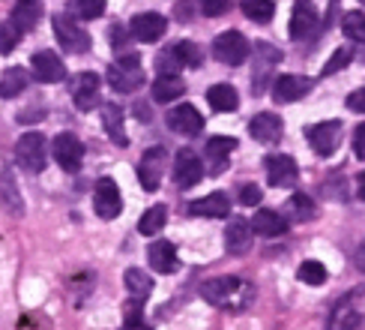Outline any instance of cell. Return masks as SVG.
Instances as JSON below:
<instances>
[{
  "label": "cell",
  "mask_w": 365,
  "mask_h": 330,
  "mask_svg": "<svg viewBox=\"0 0 365 330\" xmlns=\"http://www.w3.org/2000/svg\"><path fill=\"white\" fill-rule=\"evenodd\" d=\"M252 222L249 219H231L225 229V249L231 255H246L252 249Z\"/></svg>",
  "instance_id": "44dd1931"
},
{
  "label": "cell",
  "mask_w": 365,
  "mask_h": 330,
  "mask_svg": "<svg viewBox=\"0 0 365 330\" xmlns=\"http://www.w3.org/2000/svg\"><path fill=\"white\" fill-rule=\"evenodd\" d=\"M165 171H168V150L159 147V144L144 150V156L138 162V180H141V186L147 192H156L159 184H162V177H165Z\"/></svg>",
  "instance_id": "52a82bcc"
},
{
  "label": "cell",
  "mask_w": 365,
  "mask_h": 330,
  "mask_svg": "<svg viewBox=\"0 0 365 330\" xmlns=\"http://www.w3.org/2000/svg\"><path fill=\"white\" fill-rule=\"evenodd\" d=\"M192 0H180V4H177V9H174V15H177V19L180 21H189L192 19Z\"/></svg>",
  "instance_id": "bcb514c9"
},
{
  "label": "cell",
  "mask_w": 365,
  "mask_h": 330,
  "mask_svg": "<svg viewBox=\"0 0 365 330\" xmlns=\"http://www.w3.org/2000/svg\"><path fill=\"white\" fill-rule=\"evenodd\" d=\"M354 60V51L351 49H336V54H332L327 64H324V69H321V75H336V72H341L347 64Z\"/></svg>",
  "instance_id": "ab89813d"
},
{
  "label": "cell",
  "mask_w": 365,
  "mask_h": 330,
  "mask_svg": "<svg viewBox=\"0 0 365 330\" xmlns=\"http://www.w3.org/2000/svg\"><path fill=\"white\" fill-rule=\"evenodd\" d=\"M30 69H34L36 81H42V84H57V81L66 79L63 60H60L54 51H36L30 57Z\"/></svg>",
  "instance_id": "9a60e30c"
},
{
  "label": "cell",
  "mask_w": 365,
  "mask_h": 330,
  "mask_svg": "<svg viewBox=\"0 0 365 330\" xmlns=\"http://www.w3.org/2000/svg\"><path fill=\"white\" fill-rule=\"evenodd\" d=\"M317 27H321V21H317V12L309 6V4H299L294 6V19H291V36L297 42H306L317 34Z\"/></svg>",
  "instance_id": "603a6c76"
},
{
  "label": "cell",
  "mask_w": 365,
  "mask_h": 330,
  "mask_svg": "<svg viewBox=\"0 0 365 330\" xmlns=\"http://www.w3.org/2000/svg\"><path fill=\"white\" fill-rule=\"evenodd\" d=\"M362 324H365V285H356L332 306L327 330H359Z\"/></svg>",
  "instance_id": "7a4b0ae2"
},
{
  "label": "cell",
  "mask_w": 365,
  "mask_h": 330,
  "mask_svg": "<svg viewBox=\"0 0 365 330\" xmlns=\"http://www.w3.org/2000/svg\"><path fill=\"white\" fill-rule=\"evenodd\" d=\"M0 204L6 207V214L12 216H24V201H21V189H19V180L9 169L0 171Z\"/></svg>",
  "instance_id": "d4e9b609"
},
{
  "label": "cell",
  "mask_w": 365,
  "mask_h": 330,
  "mask_svg": "<svg viewBox=\"0 0 365 330\" xmlns=\"http://www.w3.org/2000/svg\"><path fill=\"white\" fill-rule=\"evenodd\" d=\"M123 282H126V291L135 297V300H144L150 291H153V276L144 274L141 267H129L123 274Z\"/></svg>",
  "instance_id": "d6a6232c"
},
{
  "label": "cell",
  "mask_w": 365,
  "mask_h": 330,
  "mask_svg": "<svg viewBox=\"0 0 365 330\" xmlns=\"http://www.w3.org/2000/svg\"><path fill=\"white\" fill-rule=\"evenodd\" d=\"M19 30H15L12 24L6 21H0V54H12V49L19 45Z\"/></svg>",
  "instance_id": "60d3db41"
},
{
  "label": "cell",
  "mask_w": 365,
  "mask_h": 330,
  "mask_svg": "<svg viewBox=\"0 0 365 330\" xmlns=\"http://www.w3.org/2000/svg\"><path fill=\"white\" fill-rule=\"evenodd\" d=\"M359 4H365V0H359Z\"/></svg>",
  "instance_id": "f907efd6"
},
{
  "label": "cell",
  "mask_w": 365,
  "mask_h": 330,
  "mask_svg": "<svg viewBox=\"0 0 365 330\" xmlns=\"http://www.w3.org/2000/svg\"><path fill=\"white\" fill-rule=\"evenodd\" d=\"M356 192H359V199L365 201V171L359 174V186H356Z\"/></svg>",
  "instance_id": "c3c4849f"
},
{
  "label": "cell",
  "mask_w": 365,
  "mask_h": 330,
  "mask_svg": "<svg viewBox=\"0 0 365 330\" xmlns=\"http://www.w3.org/2000/svg\"><path fill=\"white\" fill-rule=\"evenodd\" d=\"M312 90V79H306V75H294V72H287V75H279L276 84H272V99L287 105V102H297L302 99Z\"/></svg>",
  "instance_id": "e0dca14e"
},
{
  "label": "cell",
  "mask_w": 365,
  "mask_h": 330,
  "mask_svg": "<svg viewBox=\"0 0 365 330\" xmlns=\"http://www.w3.org/2000/svg\"><path fill=\"white\" fill-rule=\"evenodd\" d=\"M102 126L108 132V139L117 144V147H126L129 139H126V126H123V109L114 102L102 105Z\"/></svg>",
  "instance_id": "83f0119b"
},
{
  "label": "cell",
  "mask_w": 365,
  "mask_h": 330,
  "mask_svg": "<svg viewBox=\"0 0 365 330\" xmlns=\"http://www.w3.org/2000/svg\"><path fill=\"white\" fill-rule=\"evenodd\" d=\"M341 30H344V36L351 39V42L365 45V12H359V9L344 12V19H341Z\"/></svg>",
  "instance_id": "d590c367"
},
{
  "label": "cell",
  "mask_w": 365,
  "mask_h": 330,
  "mask_svg": "<svg viewBox=\"0 0 365 330\" xmlns=\"http://www.w3.org/2000/svg\"><path fill=\"white\" fill-rule=\"evenodd\" d=\"M207 99L212 105V111H237V105H240V96L231 84H212L207 90Z\"/></svg>",
  "instance_id": "1f68e13d"
},
{
  "label": "cell",
  "mask_w": 365,
  "mask_h": 330,
  "mask_svg": "<svg viewBox=\"0 0 365 330\" xmlns=\"http://www.w3.org/2000/svg\"><path fill=\"white\" fill-rule=\"evenodd\" d=\"M201 297L216 309L242 312L255 304V285L242 276H216L201 285Z\"/></svg>",
  "instance_id": "6da1fadb"
},
{
  "label": "cell",
  "mask_w": 365,
  "mask_h": 330,
  "mask_svg": "<svg viewBox=\"0 0 365 330\" xmlns=\"http://www.w3.org/2000/svg\"><path fill=\"white\" fill-rule=\"evenodd\" d=\"M27 84H30V75L21 66H12V69H6L4 75H0V96L15 99L19 94H24Z\"/></svg>",
  "instance_id": "4dcf8cb0"
},
{
  "label": "cell",
  "mask_w": 365,
  "mask_h": 330,
  "mask_svg": "<svg viewBox=\"0 0 365 330\" xmlns=\"http://www.w3.org/2000/svg\"><path fill=\"white\" fill-rule=\"evenodd\" d=\"M201 177H204V162H201V156H197L195 150L182 147L180 154H177V159H174V184H177L180 189H192V186L201 184Z\"/></svg>",
  "instance_id": "8fae6325"
},
{
  "label": "cell",
  "mask_w": 365,
  "mask_h": 330,
  "mask_svg": "<svg viewBox=\"0 0 365 330\" xmlns=\"http://www.w3.org/2000/svg\"><path fill=\"white\" fill-rule=\"evenodd\" d=\"M201 64V51H197V45L182 39V42H174L168 45L165 51H159L156 57V72L159 75H180V69L186 66H197Z\"/></svg>",
  "instance_id": "277c9868"
},
{
  "label": "cell",
  "mask_w": 365,
  "mask_h": 330,
  "mask_svg": "<svg viewBox=\"0 0 365 330\" xmlns=\"http://www.w3.org/2000/svg\"><path fill=\"white\" fill-rule=\"evenodd\" d=\"M153 102H174V99H180L182 94H186V81L180 79V75H159V79L153 81Z\"/></svg>",
  "instance_id": "f546056e"
},
{
  "label": "cell",
  "mask_w": 365,
  "mask_h": 330,
  "mask_svg": "<svg viewBox=\"0 0 365 330\" xmlns=\"http://www.w3.org/2000/svg\"><path fill=\"white\" fill-rule=\"evenodd\" d=\"M165 222H168V207H165V204H153L150 210H144V216L138 222V231L144 237H156L165 229Z\"/></svg>",
  "instance_id": "836d02e7"
},
{
  "label": "cell",
  "mask_w": 365,
  "mask_h": 330,
  "mask_svg": "<svg viewBox=\"0 0 365 330\" xmlns=\"http://www.w3.org/2000/svg\"><path fill=\"white\" fill-rule=\"evenodd\" d=\"M252 231L261 237H282L287 231V219L279 216L276 210H257L252 216Z\"/></svg>",
  "instance_id": "f1b7e54d"
},
{
  "label": "cell",
  "mask_w": 365,
  "mask_h": 330,
  "mask_svg": "<svg viewBox=\"0 0 365 330\" xmlns=\"http://www.w3.org/2000/svg\"><path fill=\"white\" fill-rule=\"evenodd\" d=\"M297 276L299 282H306V285H324L327 282V270L321 261H302L299 270H297Z\"/></svg>",
  "instance_id": "f35d334b"
},
{
  "label": "cell",
  "mask_w": 365,
  "mask_h": 330,
  "mask_svg": "<svg viewBox=\"0 0 365 330\" xmlns=\"http://www.w3.org/2000/svg\"><path fill=\"white\" fill-rule=\"evenodd\" d=\"M123 330H147V327H144V324H138V321H129Z\"/></svg>",
  "instance_id": "681fc988"
},
{
  "label": "cell",
  "mask_w": 365,
  "mask_h": 330,
  "mask_svg": "<svg viewBox=\"0 0 365 330\" xmlns=\"http://www.w3.org/2000/svg\"><path fill=\"white\" fill-rule=\"evenodd\" d=\"M212 54H216V60L225 66H240L249 60L252 49H249V39L242 36L240 30H225V34L212 39Z\"/></svg>",
  "instance_id": "5b68a950"
},
{
  "label": "cell",
  "mask_w": 365,
  "mask_h": 330,
  "mask_svg": "<svg viewBox=\"0 0 365 330\" xmlns=\"http://www.w3.org/2000/svg\"><path fill=\"white\" fill-rule=\"evenodd\" d=\"M267 180H269V186H276V189L294 186L297 180H299L297 159L287 156V154H272V156H267Z\"/></svg>",
  "instance_id": "4fadbf2b"
},
{
  "label": "cell",
  "mask_w": 365,
  "mask_h": 330,
  "mask_svg": "<svg viewBox=\"0 0 365 330\" xmlns=\"http://www.w3.org/2000/svg\"><path fill=\"white\" fill-rule=\"evenodd\" d=\"M93 210L99 219H117L120 210H123V195H120L117 184L111 177H102L96 180V189H93Z\"/></svg>",
  "instance_id": "9c48e42d"
},
{
  "label": "cell",
  "mask_w": 365,
  "mask_h": 330,
  "mask_svg": "<svg viewBox=\"0 0 365 330\" xmlns=\"http://www.w3.org/2000/svg\"><path fill=\"white\" fill-rule=\"evenodd\" d=\"M249 132H252V139L255 141H261V144H276L282 139V117L279 114H269V111H261V114H255L252 117V124H249Z\"/></svg>",
  "instance_id": "ffe728a7"
},
{
  "label": "cell",
  "mask_w": 365,
  "mask_h": 330,
  "mask_svg": "<svg viewBox=\"0 0 365 330\" xmlns=\"http://www.w3.org/2000/svg\"><path fill=\"white\" fill-rule=\"evenodd\" d=\"M15 162L30 174L45 171V162H48V141H45V135L24 132L21 139L15 141Z\"/></svg>",
  "instance_id": "3957f363"
},
{
  "label": "cell",
  "mask_w": 365,
  "mask_h": 330,
  "mask_svg": "<svg viewBox=\"0 0 365 330\" xmlns=\"http://www.w3.org/2000/svg\"><path fill=\"white\" fill-rule=\"evenodd\" d=\"M347 109L356 111V114H365V87L354 90V94L347 96Z\"/></svg>",
  "instance_id": "ee69618b"
},
{
  "label": "cell",
  "mask_w": 365,
  "mask_h": 330,
  "mask_svg": "<svg viewBox=\"0 0 365 330\" xmlns=\"http://www.w3.org/2000/svg\"><path fill=\"white\" fill-rule=\"evenodd\" d=\"M354 264L362 270V274H365V240H362V244H359V249H356V255H354Z\"/></svg>",
  "instance_id": "7dc6e473"
},
{
  "label": "cell",
  "mask_w": 365,
  "mask_h": 330,
  "mask_svg": "<svg viewBox=\"0 0 365 330\" xmlns=\"http://www.w3.org/2000/svg\"><path fill=\"white\" fill-rule=\"evenodd\" d=\"M234 147H237L234 139H227V135H212V139L207 141V147H204L210 174H222V171L227 169V159H231Z\"/></svg>",
  "instance_id": "d6986e66"
},
{
  "label": "cell",
  "mask_w": 365,
  "mask_h": 330,
  "mask_svg": "<svg viewBox=\"0 0 365 330\" xmlns=\"http://www.w3.org/2000/svg\"><path fill=\"white\" fill-rule=\"evenodd\" d=\"M51 24H54V36L63 51H72V54L90 51V34L75 19H69V15H54Z\"/></svg>",
  "instance_id": "8992f818"
},
{
  "label": "cell",
  "mask_w": 365,
  "mask_h": 330,
  "mask_svg": "<svg viewBox=\"0 0 365 330\" xmlns=\"http://www.w3.org/2000/svg\"><path fill=\"white\" fill-rule=\"evenodd\" d=\"M165 30H168V21L159 12H141L129 21V34L138 42H156L165 36Z\"/></svg>",
  "instance_id": "2e32d148"
},
{
  "label": "cell",
  "mask_w": 365,
  "mask_h": 330,
  "mask_svg": "<svg viewBox=\"0 0 365 330\" xmlns=\"http://www.w3.org/2000/svg\"><path fill=\"white\" fill-rule=\"evenodd\" d=\"M69 9H72L75 19L93 21V19H99V15L105 12V0H72Z\"/></svg>",
  "instance_id": "8d00e7d4"
},
{
  "label": "cell",
  "mask_w": 365,
  "mask_h": 330,
  "mask_svg": "<svg viewBox=\"0 0 365 330\" xmlns=\"http://www.w3.org/2000/svg\"><path fill=\"white\" fill-rule=\"evenodd\" d=\"M147 261H150V267H153L156 274H174V270H177V249H174V244H171V240H156V244H150Z\"/></svg>",
  "instance_id": "484cf974"
},
{
  "label": "cell",
  "mask_w": 365,
  "mask_h": 330,
  "mask_svg": "<svg viewBox=\"0 0 365 330\" xmlns=\"http://www.w3.org/2000/svg\"><path fill=\"white\" fill-rule=\"evenodd\" d=\"M354 154L356 159H365V124H359L354 132Z\"/></svg>",
  "instance_id": "f6af8a7d"
},
{
  "label": "cell",
  "mask_w": 365,
  "mask_h": 330,
  "mask_svg": "<svg viewBox=\"0 0 365 330\" xmlns=\"http://www.w3.org/2000/svg\"><path fill=\"white\" fill-rule=\"evenodd\" d=\"M99 87L102 79L96 72H78L72 81V99H75V109L78 111H90L99 105Z\"/></svg>",
  "instance_id": "5bb4252c"
},
{
  "label": "cell",
  "mask_w": 365,
  "mask_h": 330,
  "mask_svg": "<svg viewBox=\"0 0 365 330\" xmlns=\"http://www.w3.org/2000/svg\"><path fill=\"white\" fill-rule=\"evenodd\" d=\"M197 9H201L207 19H219L231 9V0H197Z\"/></svg>",
  "instance_id": "b9f144b4"
},
{
  "label": "cell",
  "mask_w": 365,
  "mask_h": 330,
  "mask_svg": "<svg viewBox=\"0 0 365 330\" xmlns=\"http://www.w3.org/2000/svg\"><path fill=\"white\" fill-rule=\"evenodd\" d=\"M282 60V51L276 49V45L269 42H257L255 45V69H252V90L255 94H261L264 84H267V72L269 66H276Z\"/></svg>",
  "instance_id": "ac0fdd59"
},
{
  "label": "cell",
  "mask_w": 365,
  "mask_h": 330,
  "mask_svg": "<svg viewBox=\"0 0 365 330\" xmlns=\"http://www.w3.org/2000/svg\"><path fill=\"white\" fill-rule=\"evenodd\" d=\"M39 19H42V0H19V4L12 6V27L19 30V34L34 30Z\"/></svg>",
  "instance_id": "4316f807"
},
{
  "label": "cell",
  "mask_w": 365,
  "mask_h": 330,
  "mask_svg": "<svg viewBox=\"0 0 365 330\" xmlns=\"http://www.w3.org/2000/svg\"><path fill=\"white\" fill-rule=\"evenodd\" d=\"M189 214L192 216H207V219H225L231 214V199L227 192H210L204 199H197L189 204Z\"/></svg>",
  "instance_id": "7402d4cb"
},
{
  "label": "cell",
  "mask_w": 365,
  "mask_h": 330,
  "mask_svg": "<svg viewBox=\"0 0 365 330\" xmlns=\"http://www.w3.org/2000/svg\"><path fill=\"white\" fill-rule=\"evenodd\" d=\"M240 9L246 12V19L257 21V24L272 21V15H276V4H272V0H240Z\"/></svg>",
  "instance_id": "e575fe53"
},
{
  "label": "cell",
  "mask_w": 365,
  "mask_h": 330,
  "mask_svg": "<svg viewBox=\"0 0 365 330\" xmlns=\"http://www.w3.org/2000/svg\"><path fill=\"white\" fill-rule=\"evenodd\" d=\"M240 201L242 204H257V201H261V186H255V184H246V186H242L240 189Z\"/></svg>",
  "instance_id": "7bdbcfd3"
},
{
  "label": "cell",
  "mask_w": 365,
  "mask_h": 330,
  "mask_svg": "<svg viewBox=\"0 0 365 330\" xmlns=\"http://www.w3.org/2000/svg\"><path fill=\"white\" fill-rule=\"evenodd\" d=\"M306 139L314 147L317 156H332L339 147V139H341V124L339 120H324V124L306 126Z\"/></svg>",
  "instance_id": "7c38bea8"
},
{
  "label": "cell",
  "mask_w": 365,
  "mask_h": 330,
  "mask_svg": "<svg viewBox=\"0 0 365 330\" xmlns=\"http://www.w3.org/2000/svg\"><path fill=\"white\" fill-rule=\"evenodd\" d=\"M287 214H291L294 219H299V222H309L314 216V204H312L309 195L297 192V195H291V201H287Z\"/></svg>",
  "instance_id": "74e56055"
},
{
  "label": "cell",
  "mask_w": 365,
  "mask_h": 330,
  "mask_svg": "<svg viewBox=\"0 0 365 330\" xmlns=\"http://www.w3.org/2000/svg\"><path fill=\"white\" fill-rule=\"evenodd\" d=\"M165 124H168L171 132L182 135V139H195V135H201V129H204V117H201V111H197L195 105L180 102L168 111Z\"/></svg>",
  "instance_id": "ba28073f"
},
{
  "label": "cell",
  "mask_w": 365,
  "mask_h": 330,
  "mask_svg": "<svg viewBox=\"0 0 365 330\" xmlns=\"http://www.w3.org/2000/svg\"><path fill=\"white\" fill-rule=\"evenodd\" d=\"M108 84L117 94H135V90L144 84V72H141V66L114 64V66H108Z\"/></svg>",
  "instance_id": "cb8c5ba5"
},
{
  "label": "cell",
  "mask_w": 365,
  "mask_h": 330,
  "mask_svg": "<svg viewBox=\"0 0 365 330\" xmlns=\"http://www.w3.org/2000/svg\"><path fill=\"white\" fill-rule=\"evenodd\" d=\"M51 154L57 159V165L63 171H78L84 162V144L78 141V135L72 132H60L57 139L51 141Z\"/></svg>",
  "instance_id": "30bf717a"
}]
</instances>
